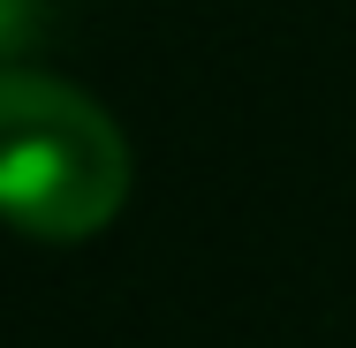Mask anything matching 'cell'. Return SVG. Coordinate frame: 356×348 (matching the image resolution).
Instances as JSON below:
<instances>
[{"mask_svg":"<svg viewBox=\"0 0 356 348\" xmlns=\"http://www.w3.org/2000/svg\"><path fill=\"white\" fill-rule=\"evenodd\" d=\"M129 205V137L99 99L38 69H0V219L38 242H83Z\"/></svg>","mask_w":356,"mask_h":348,"instance_id":"cell-1","label":"cell"},{"mask_svg":"<svg viewBox=\"0 0 356 348\" xmlns=\"http://www.w3.org/2000/svg\"><path fill=\"white\" fill-rule=\"evenodd\" d=\"M46 31V0H0V61H15Z\"/></svg>","mask_w":356,"mask_h":348,"instance_id":"cell-2","label":"cell"}]
</instances>
